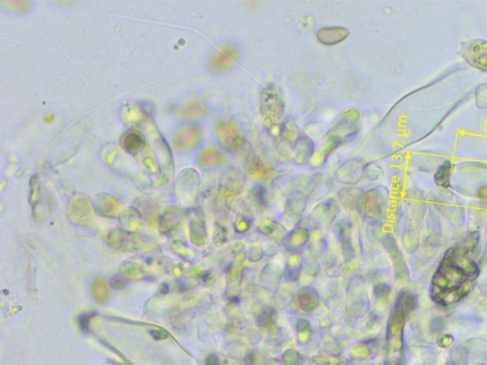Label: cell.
<instances>
[{
	"label": "cell",
	"instance_id": "obj_28",
	"mask_svg": "<svg viewBox=\"0 0 487 365\" xmlns=\"http://www.w3.org/2000/svg\"><path fill=\"white\" fill-rule=\"evenodd\" d=\"M480 233L479 230H474L468 234L466 238L459 245L463 248L468 255L471 256L473 259H477L480 254Z\"/></svg>",
	"mask_w": 487,
	"mask_h": 365
},
{
	"label": "cell",
	"instance_id": "obj_8",
	"mask_svg": "<svg viewBox=\"0 0 487 365\" xmlns=\"http://www.w3.org/2000/svg\"><path fill=\"white\" fill-rule=\"evenodd\" d=\"M387 200V191L383 187L364 191V204L361 212L364 221L376 222L383 215Z\"/></svg>",
	"mask_w": 487,
	"mask_h": 365
},
{
	"label": "cell",
	"instance_id": "obj_12",
	"mask_svg": "<svg viewBox=\"0 0 487 365\" xmlns=\"http://www.w3.org/2000/svg\"><path fill=\"white\" fill-rule=\"evenodd\" d=\"M365 163L361 158H351L336 169L334 179L340 184L354 186L364 178Z\"/></svg>",
	"mask_w": 487,
	"mask_h": 365
},
{
	"label": "cell",
	"instance_id": "obj_15",
	"mask_svg": "<svg viewBox=\"0 0 487 365\" xmlns=\"http://www.w3.org/2000/svg\"><path fill=\"white\" fill-rule=\"evenodd\" d=\"M240 55V50L237 46L225 45L212 59V69L216 73H225L238 63Z\"/></svg>",
	"mask_w": 487,
	"mask_h": 365
},
{
	"label": "cell",
	"instance_id": "obj_23",
	"mask_svg": "<svg viewBox=\"0 0 487 365\" xmlns=\"http://www.w3.org/2000/svg\"><path fill=\"white\" fill-rule=\"evenodd\" d=\"M284 280L289 283L298 282L303 272V262L298 254H291L284 263Z\"/></svg>",
	"mask_w": 487,
	"mask_h": 365
},
{
	"label": "cell",
	"instance_id": "obj_39",
	"mask_svg": "<svg viewBox=\"0 0 487 365\" xmlns=\"http://www.w3.org/2000/svg\"><path fill=\"white\" fill-rule=\"evenodd\" d=\"M320 264L314 258L306 259L303 263V270L305 271V274L308 276H317L320 272Z\"/></svg>",
	"mask_w": 487,
	"mask_h": 365
},
{
	"label": "cell",
	"instance_id": "obj_26",
	"mask_svg": "<svg viewBox=\"0 0 487 365\" xmlns=\"http://www.w3.org/2000/svg\"><path fill=\"white\" fill-rule=\"evenodd\" d=\"M282 277H284V271L279 267V265L268 263L260 273V282L266 286L276 287Z\"/></svg>",
	"mask_w": 487,
	"mask_h": 365
},
{
	"label": "cell",
	"instance_id": "obj_46",
	"mask_svg": "<svg viewBox=\"0 0 487 365\" xmlns=\"http://www.w3.org/2000/svg\"><path fill=\"white\" fill-rule=\"evenodd\" d=\"M256 361V352L255 351H249L247 352L244 358V362L246 365H254Z\"/></svg>",
	"mask_w": 487,
	"mask_h": 365
},
{
	"label": "cell",
	"instance_id": "obj_48",
	"mask_svg": "<svg viewBox=\"0 0 487 365\" xmlns=\"http://www.w3.org/2000/svg\"><path fill=\"white\" fill-rule=\"evenodd\" d=\"M487 264V237L486 240H485V245H484V249H483V252H482V255L480 257V263L479 265L480 266H484Z\"/></svg>",
	"mask_w": 487,
	"mask_h": 365
},
{
	"label": "cell",
	"instance_id": "obj_51",
	"mask_svg": "<svg viewBox=\"0 0 487 365\" xmlns=\"http://www.w3.org/2000/svg\"><path fill=\"white\" fill-rule=\"evenodd\" d=\"M445 365H457V364H456V363H455V362H454L453 360H451L450 359V360H449V361H448V362H447V363H446V364Z\"/></svg>",
	"mask_w": 487,
	"mask_h": 365
},
{
	"label": "cell",
	"instance_id": "obj_14",
	"mask_svg": "<svg viewBox=\"0 0 487 365\" xmlns=\"http://www.w3.org/2000/svg\"><path fill=\"white\" fill-rule=\"evenodd\" d=\"M333 232L339 241L342 256L347 262H351L355 257V248L352 238V223L349 220H338L333 226Z\"/></svg>",
	"mask_w": 487,
	"mask_h": 365
},
{
	"label": "cell",
	"instance_id": "obj_9",
	"mask_svg": "<svg viewBox=\"0 0 487 365\" xmlns=\"http://www.w3.org/2000/svg\"><path fill=\"white\" fill-rule=\"evenodd\" d=\"M383 246L391 260L395 280L399 283H408L410 281L409 269L395 237L390 234L384 236Z\"/></svg>",
	"mask_w": 487,
	"mask_h": 365
},
{
	"label": "cell",
	"instance_id": "obj_24",
	"mask_svg": "<svg viewBox=\"0 0 487 365\" xmlns=\"http://www.w3.org/2000/svg\"><path fill=\"white\" fill-rule=\"evenodd\" d=\"M256 324L265 331H274L277 327L276 311L271 307L264 306L256 315Z\"/></svg>",
	"mask_w": 487,
	"mask_h": 365
},
{
	"label": "cell",
	"instance_id": "obj_18",
	"mask_svg": "<svg viewBox=\"0 0 487 365\" xmlns=\"http://www.w3.org/2000/svg\"><path fill=\"white\" fill-rule=\"evenodd\" d=\"M256 230L258 233L269 238V240L277 241L281 245L284 244L289 234L287 227L283 224L271 219L261 220L256 226Z\"/></svg>",
	"mask_w": 487,
	"mask_h": 365
},
{
	"label": "cell",
	"instance_id": "obj_49",
	"mask_svg": "<svg viewBox=\"0 0 487 365\" xmlns=\"http://www.w3.org/2000/svg\"><path fill=\"white\" fill-rule=\"evenodd\" d=\"M206 364L207 365H220L219 359L216 356L214 355H210L207 359H206Z\"/></svg>",
	"mask_w": 487,
	"mask_h": 365
},
{
	"label": "cell",
	"instance_id": "obj_20",
	"mask_svg": "<svg viewBox=\"0 0 487 365\" xmlns=\"http://www.w3.org/2000/svg\"><path fill=\"white\" fill-rule=\"evenodd\" d=\"M349 37V29L341 26L324 27L317 31L316 39L325 46H335L343 42Z\"/></svg>",
	"mask_w": 487,
	"mask_h": 365
},
{
	"label": "cell",
	"instance_id": "obj_10",
	"mask_svg": "<svg viewBox=\"0 0 487 365\" xmlns=\"http://www.w3.org/2000/svg\"><path fill=\"white\" fill-rule=\"evenodd\" d=\"M308 204V194L303 190H292L284 204L283 220L288 226H295L302 219Z\"/></svg>",
	"mask_w": 487,
	"mask_h": 365
},
{
	"label": "cell",
	"instance_id": "obj_52",
	"mask_svg": "<svg viewBox=\"0 0 487 365\" xmlns=\"http://www.w3.org/2000/svg\"><path fill=\"white\" fill-rule=\"evenodd\" d=\"M475 365H487V363H478V364Z\"/></svg>",
	"mask_w": 487,
	"mask_h": 365
},
{
	"label": "cell",
	"instance_id": "obj_21",
	"mask_svg": "<svg viewBox=\"0 0 487 365\" xmlns=\"http://www.w3.org/2000/svg\"><path fill=\"white\" fill-rule=\"evenodd\" d=\"M364 191L356 188L345 189L338 193L340 203L346 208L356 210L359 214L362 211L364 202Z\"/></svg>",
	"mask_w": 487,
	"mask_h": 365
},
{
	"label": "cell",
	"instance_id": "obj_22",
	"mask_svg": "<svg viewBox=\"0 0 487 365\" xmlns=\"http://www.w3.org/2000/svg\"><path fill=\"white\" fill-rule=\"evenodd\" d=\"M338 147L339 146H337L333 142L327 139H324L323 143L315 149L311 159L307 164L308 167L312 169L323 168L327 164L330 155L333 154V151Z\"/></svg>",
	"mask_w": 487,
	"mask_h": 365
},
{
	"label": "cell",
	"instance_id": "obj_38",
	"mask_svg": "<svg viewBox=\"0 0 487 365\" xmlns=\"http://www.w3.org/2000/svg\"><path fill=\"white\" fill-rule=\"evenodd\" d=\"M302 359V355L294 349L285 351L282 356V361L284 365H301Z\"/></svg>",
	"mask_w": 487,
	"mask_h": 365
},
{
	"label": "cell",
	"instance_id": "obj_17",
	"mask_svg": "<svg viewBox=\"0 0 487 365\" xmlns=\"http://www.w3.org/2000/svg\"><path fill=\"white\" fill-rule=\"evenodd\" d=\"M315 149L316 146L312 139L308 137L307 135L301 134L293 144L291 156L293 163L297 166H304L305 164H308Z\"/></svg>",
	"mask_w": 487,
	"mask_h": 365
},
{
	"label": "cell",
	"instance_id": "obj_31",
	"mask_svg": "<svg viewBox=\"0 0 487 365\" xmlns=\"http://www.w3.org/2000/svg\"><path fill=\"white\" fill-rule=\"evenodd\" d=\"M249 199L257 207L265 208L269 205V194L262 184L257 182L249 190Z\"/></svg>",
	"mask_w": 487,
	"mask_h": 365
},
{
	"label": "cell",
	"instance_id": "obj_25",
	"mask_svg": "<svg viewBox=\"0 0 487 365\" xmlns=\"http://www.w3.org/2000/svg\"><path fill=\"white\" fill-rule=\"evenodd\" d=\"M311 181L312 185L308 196V201L309 199L316 201L321 198L325 197L331 190V181L327 176H325V174H315L311 178Z\"/></svg>",
	"mask_w": 487,
	"mask_h": 365
},
{
	"label": "cell",
	"instance_id": "obj_5",
	"mask_svg": "<svg viewBox=\"0 0 487 365\" xmlns=\"http://www.w3.org/2000/svg\"><path fill=\"white\" fill-rule=\"evenodd\" d=\"M339 212L340 206L338 202L331 198L327 199L313 208L308 216V227L314 231H319L330 227L337 219Z\"/></svg>",
	"mask_w": 487,
	"mask_h": 365
},
{
	"label": "cell",
	"instance_id": "obj_36",
	"mask_svg": "<svg viewBox=\"0 0 487 365\" xmlns=\"http://www.w3.org/2000/svg\"><path fill=\"white\" fill-rule=\"evenodd\" d=\"M392 293V287L386 283H379L373 287V295L381 305H385Z\"/></svg>",
	"mask_w": 487,
	"mask_h": 365
},
{
	"label": "cell",
	"instance_id": "obj_42",
	"mask_svg": "<svg viewBox=\"0 0 487 365\" xmlns=\"http://www.w3.org/2000/svg\"><path fill=\"white\" fill-rule=\"evenodd\" d=\"M280 247H281V244L272 241V240H269V241H266L263 245L262 249L264 250L265 256L271 258V257H273V256H275L279 253Z\"/></svg>",
	"mask_w": 487,
	"mask_h": 365
},
{
	"label": "cell",
	"instance_id": "obj_32",
	"mask_svg": "<svg viewBox=\"0 0 487 365\" xmlns=\"http://www.w3.org/2000/svg\"><path fill=\"white\" fill-rule=\"evenodd\" d=\"M295 330L296 336L299 343L305 344L309 342L312 337V326L310 321H307L305 318H299L295 322Z\"/></svg>",
	"mask_w": 487,
	"mask_h": 365
},
{
	"label": "cell",
	"instance_id": "obj_16",
	"mask_svg": "<svg viewBox=\"0 0 487 365\" xmlns=\"http://www.w3.org/2000/svg\"><path fill=\"white\" fill-rule=\"evenodd\" d=\"M311 239L310 229L308 227L297 225L289 232L284 241V249L291 254H300Z\"/></svg>",
	"mask_w": 487,
	"mask_h": 365
},
{
	"label": "cell",
	"instance_id": "obj_1",
	"mask_svg": "<svg viewBox=\"0 0 487 365\" xmlns=\"http://www.w3.org/2000/svg\"><path fill=\"white\" fill-rule=\"evenodd\" d=\"M363 125V115L361 111L354 108L343 110L336 117L328 129L325 138L335 143L337 146L354 138L360 132Z\"/></svg>",
	"mask_w": 487,
	"mask_h": 365
},
{
	"label": "cell",
	"instance_id": "obj_37",
	"mask_svg": "<svg viewBox=\"0 0 487 365\" xmlns=\"http://www.w3.org/2000/svg\"><path fill=\"white\" fill-rule=\"evenodd\" d=\"M264 257H265V253H264L262 246L253 245V246H250L246 250V258L250 263H259L260 261H262Z\"/></svg>",
	"mask_w": 487,
	"mask_h": 365
},
{
	"label": "cell",
	"instance_id": "obj_44",
	"mask_svg": "<svg viewBox=\"0 0 487 365\" xmlns=\"http://www.w3.org/2000/svg\"><path fill=\"white\" fill-rule=\"evenodd\" d=\"M378 167H375L373 165H366L364 168V177H366L368 180H377L380 174L378 173Z\"/></svg>",
	"mask_w": 487,
	"mask_h": 365
},
{
	"label": "cell",
	"instance_id": "obj_11",
	"mask_svg": "<svg viewBox=\"0 0 487 365\" xmlns=\"http://www.w3.org/2000/svg\"><path fill=\"white\" fill-rule=\"evenodd\" d=\"M247 181V176L239 168H228L222 178L220 195L224 199L225 205L232 199L237 198L238 194L244 189Z\"/></svg>",
	"mask_w": 487,
	"mask_h": 365
},
{
	"label": "cell",
	"instance_id": "obj_27",
	"mask_svg": "<svg viewBox=\"0 0 487 365\" xmlns=\"http://www.w3.org/2000/svg\"><path fill=\"white\" fill-rule=\"evenodd\" d=\"M418 307V298L413 293L402 291L397 297L394 307L400 310L406 317L411 314Z\"/></svg>",
	"mask_w": 487,
	"mask_h": 365
},
{
	"label": "cell",
	"instance_id": "obj_41",
	"mask_svg": "<svg viewBox=\"0 0 487 365\" xmlns=\"http://www.w3.org/2000/svg\"><path fill=\"white\" fill-rule=\"evenodd\" d=\"M444 328H445V321L442 317L433 318L429 323L430 332L434 335L442 334L444 332Z\"/></svg>",
	"mask_w": 487,
	"mask_h": 365
},
{
	"label": "cell",
	"instance_id": "obj_19",
	"mask_svg": "<svg viewBox=\"0 0 487 365\" xmlns=\"http://www.w3.org/2000/svg\"><path fill=\"white\" fill-rule=\"evenodd\" d=\"M295 301L301 311L311 314L320 306V296L312 286H305L299 290Z\"/></svg>",
	"mask_w": 487,
	"mask_h": 365
},
{
	"label": "cell",
	"instance_id": "obj_13",
	"mask_svg": "<svg viewBox=\"0 0 487 365\" xmlns=\"http://www.w3.org/2000/svg\"><path fill=\"white\" fill-rule=\"evenodd\" d=\"M244 167L247 175L258 181H268L277 175L275 166L256 154L247 156Z\"/></svg>",
	"mask_w": 487,
	"mask_h": 365
},
{
	"label": "cell",
	"instance_id": "obj_4",
	"mask_svg": "<svg viewBox=\"0 0 487 365\" xmlns=\"http://www.w3.org/2000/svg\"><path fill=\"white\" fill-rule=\"evenodd\" d=\"M487 358V342L482 338H472L451 352V360L457 365H467L471 360L483 361Z\"/></svg>",
	"mask_w": 487,
	"mask_h": 365
},
{
	"label": "cell",
	"instance_id": "obj_45",
	"mask_svg": "<svg viewBox=\"0 0 487 365\" xmlns=\"http://www.w3.org/2000/svg\"><path fill=\"white\" fill-rule=\"evenodd\" d=\"M78 322H79L80 328L82 329L84 332H87L88 330H89V325H90V315H81L80 317H79V319H78Z\"/></svg>",
	"mask_w": 487,
	"mask_h": 365
},
{
	"label": "cell",
	"instance_id": "obj_47",
	"mask_svg": "<svg viewBox=\"0 0 487 365\" xmlns=\"http://www.w3.org/2000/svg\"><path fill=\"white\" fill-rule=\"evenodd\" d=\"M245 250H246V248H245V246H244L242 242H235V244L233 245V254L236 256V257L243 255V253L246 252Z\"/></svg>",
	"mask_w": 487,
	"mask_h": 365
},
{
	"label": "cell",
	"instance_id": "obj_43",
	"mask_svg": "<svg viewBox=\"0 0 487 365\" xmlns=\"http://www.w3.org/2000/svg\"><path fill=\"white\" fill-rule=\"evenodd\" d=\"M455 342V338L451 334H440L436 338V344L443 349L449 348L451 345Z\"/></svg>",
	"mask_w": 487,
	"mask_h": 365
},
{
	"label": "cell",
	"instance_id": "obj_6",
	"mask_svg": "<svg viewBox=\"0 0 487 365\" xmlns=\"http://www.w3.org/2000/svg\"><path fill=\"white\" fill-rule=\"evenodd\" d=\"M407 317L394 307L389 316L386 327V346L389 353L405 354L404 352V329Z\"/></svg>",
	"mask_w": 487,
	"mask_h": 365
},
{
	"label": "cell",
	"instance_id": "obj_2",
	"mask_svg": "<svg viewBox=\"0 0 487 365\" xmlns=\"http://www.w3.org/2000/svg\"><path fill=\"white\" fill-rule=\"evenodd\" d=\"M369 310V298L364 279L352 276L347 285L346 312L351 318H361Z\"/></svg>",
	"mask_w": 487,
	"mask_h": 365
},
{
	"label": "cell",
	"instance_id": "obj_50",
	"mask_svg": "<svg viewBox=\"0 0 487 365\" xmlns=\"http://www.w3.org/2000/svg\"><path fill=\"white\" fill-rule=\"evenodd\" d=\"M478 196L481 200L487 201V186H483L478 190Z\"/></svg>",
	"mask_w": 487,
	"mask_h": 365
},
{
	"label": "cell",
	"instance_id": "obj_3",
	"mask_svg": "<svg viewBox=\"0 0 487 365\" xmlns=\"http://www.w3.org/2000/svg\"><path fill=\"white\" fill-rule=\"evenodd\" d=\"M284 110V100L273 85L269 84L263 88L260 95V112L263 121L268 128L282 123Z\"/></svg>",
	"mask_w": 487,
	"mask_h": 365
},
{
	"label": "cell",
	"instance_id": "obj_29",
	"mask_svg": "<svg viewBox=\"0 0 487 365\" xmlns=\"http://www.w3.org/2000/svg\"><path fill=\"white\" fill-rule=\"evenodd\" d=\"M122 146L129 154H138L145 146V140L138 132H129L123 137Z\"/></svg>",
	"mask_w": 487,
	"mask_h": 365
},
{
	"label": "cell",
	"instance_id": "obj_40",
	"mask_svg": "<svg viewBox=\"0 0 487 365\" xmlns=\"http://www.w3.org/2000/svg\"><path fill=\"white\" fill-rule=\"evenodd\" d=\"M292 149H293V144L285 142L283 140L279 141V144L277 146V151H278L279 158L287 160L289 157L292 156Z\"/></svg>",
	"mask_w": 487,
	"mask_h": 365
},
{
	"label": "cell",
	"instance_id": "obj_7",
	"mask_svg": "<svg viewBox=\"0 0 487 365\" xmlns=\"http://www.w3.org/2000/svg\"><path fill=\"white\" fill-rule=\"evenodd\" d=\"M219 144L228 153H238L246 146L247 140L240 127L233 121H222L217 127Z\"/></svg>",
	"mask_w": 487,
	"mask_h": 365
},
{
	"label": "cell",
	"instance_id": "obj_34",
	"mask_svg": "<svg viewBox=\"0 0 487 365\" xmlns=\"http://www.w3.org/2000/svg\"><path fill=\"white\" fill-rule=\"evenodd\" d=\"M402 241H403V247H404V249H405V250L407 251L408 254H413V253H415V252L418 250L419 246H420L419 237L417 236L416 232H415L414 230H412V229H407V230H406V232L403 235Z\"/></svg>",
	"mask_w": 487,
	"mask_h": 365
},
{
	"label": "cell",
	"instance_id": "obj_33",
	"mask_svg": "<svg viewBox=\"0 0 487 365\" xmlns=\"http://www.w3.org/2000/svg\"><path fill=\"white\" fill-rule=\"evenodd\" d=\"M451 169L452 165L449 161H445L438 168L436 173L434 174V181L438 186L444 189H447L449 187Z\"/></svg>",
	"mask_w": 487,
	"mask_h": 365
},
{
	"label": "cell",
	"instance_id": "obj_35",
	"mask_svg": "<svg viewBox=\"0 0 487 365\" xmlns=\"http://www.w3.org/2000/svg\"><path fill=\"white\" fill-rule=\"evenodd\" d=\"M252 219L246 214H239L233 222V229L238 235H245L252 227Z\"/></svg>",
	"mask_w": 487,
	"mask_h": 365
},
{
	"label": "cell",
	"instance_id": "obj_30",
	"mask_svg": "<svg viewBox=\"0 0 487 365\" xmlns=\"http://www.w3.org/2000/svg\"><path fill=\"white\" fill-rule=\"evenodd\" d=\"M301 134L299 133L298 126L292 117H288L281 123L280 140L294 144Z\"/></svg>",
	"mask_w": 487,
	"mask_h": 365
}]
</instances>
